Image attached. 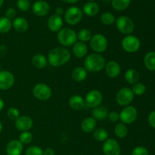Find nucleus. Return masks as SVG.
<instances>
[{
  "label": "nucleus",
  "mask_w": 155,
  "mask_h": 155,
  "mask_svg": "<svg viewBox=\"0 0 155 155\" xmlns=\"http://www.w3.org/2000/svg\"><path fill=\"white\" fill-rule=\"evenodd\" d=\"M47 59L51 66H63L71 59V52L65 47H55L48 52Z\"/></svg>",
  "instance_id": "1"
},
{
  "label": "nucleus",
  "mask_w": 155,
  "mask_h": 155,
  "mask_svg": "<svg viewBox=\"0 0 155 155\" xmlns=\"http://www.w3.org/2000/svg\"><path fill=\"white\" fill-rule=\"evenodd\" d=\"M105 64L104 58L98 53L89 54L84 60V68L89 72H99L104 69Z\"/></svg>",
  "instance_id": "2"
},
{
  "label": "nucleus",
  "mask_w": 155,
  "mask_h": 155,
  "mask_svg": "<svg viewBox=\"0 0 155 155\" xmlns=\"http://www.w3.org/2000/svg\"><path fill=\"white\" fill-rule=\"evenodd\" d=\"M57 39L59 43L64 47L74 45L77 41V33L71 28H62L58 32Z\"/></svg>",
  "instance_id": "3"
},
{
  "label": "nucleus",
  "mask_w": 155,
  "mask_h": 155,
  "mask_svg": "<svg viewBox=\"0 0 155 155\" xmlns=\"http://www.w3.org/2000/svg\"><path fill=\"white\" fill-rule=\"evenodd\" d=\"M90 46L95 53H102L107 48L108 42L104 35L97 33L92 36L90 39Z\"/></svg>",
  "instance_id": "4"
},
{
  "label": "nucleus",
  "mask_w": 155,
  "mask_h": 155,
  "mask_svg": "<svg viewBox=\"0 0 155 155\" xmlns=\"http://www.w3.org/2000/svg\"><path fill=\"white\" fill-rule=\"evenodd\" d=\"M116 27L118 31L125 35H130L135 28L133 20L127 16H120L116 20Z\"/></svg>",
  "instance_id": "5"
},
{
  "label": "nucleus",
  "mask_w": 155,
  "mask_h": 155,
  "mask_svg": "<svg viewBox=\"0 0 155 155\" xmlns=\"http://www.w3.org/2000/svg\"><path fill=\"white\" fill-rule=\"evenodd\" d=\"M33 95L38 100L46 101L51 97L52 91L49 86L44 83H39L33 87Z\"/></svg>",
  "instance_id": "6"
},
{
  "label": "nucleus",
  "mask_w": 155,
  "mask_h": 155,
  "mask_svg": "<svg viewBox=\"0 0 155 155\" xmlns=\"http://www.w3.org/2000/svg\"><path fill=\"white\" fill-rule=\"evenodd\" d=\"M134 98V94L130 88H121L116 95V101L119 105L127 107L131 104Z\"/></svg>",
  "instance_id": "7"
},
{
  "label": "nucleus",
  "mask_w": 155,
  "mask_h": 155,
  "mask_svg": "<svg viewBox=\"0 0 155 155\" xmlns=\"http://www.w3.org/2000/svg\"><path fill=\"white\" fill-rule=\"evenodd\" d=\"M123 49L128 53H134L139 49L141 45L140 40L136 36L127 35L121 42Z\"/></svg>",
  "instance_id": "8"
},
{
  "label": "nucleus",
  "mask_w": 155,
  "mask_h": 155,
  "mask_svg": "<svg viewBox=\"0 0 155 155\" xmlns=\"http://www.w3.org/2000/svg\"><path fill=\"white\" fill-rule=\"evenodd\" d=\"M83 18V11L78 7L73 6L66 10L64 13L65 21L70 25H76Z\"/></svg>",
  "instance_id": "9"
},
{
  "label": "nucleus",
  "mask_w": 155,
  "mask_h": 155,
  "mask_svg": "<svg viewBox=\"0 0 155 155\" xmlns=\"http://www.w3.org/2000/svg\"><path fill=\"white\" fill-rule=\"evenodd\" d=\"M84 100L86 107H90V108H95V107L101 105L103 100V95L100 91L97 90V89H92L86 94Z\"/></svg>",
  "instance_id": "10"
},
{
  "label": "nucleus",
  "mask_w": 155,
  "mask_h": 155,
  "mask_svg": "<svg viewBox=\"0 0 155 155\" xmlns=\"http://www.w3.org/2000/svg\"><path fill=\"white\" fill-rule=\"evenodd\" d=\"M138 111L133 106L129 105L124 107L120 113V120L124 124H130L136 120Z\"/></svg>",
  "instance_id": "11"
},
{
  "label": "nucleus",
  "mask_w": 155,
  "mask_h": 155,
  "mask_svg": "<svg viewBox=\"0 0 155 155\" xmlns=\"http://www.w3.org/2000/svg\"><path fill=\"white\" fill-rule=\"evenodd\" d=\"M102 151L104 155H120L121 152L119 143L114 139H107L104 142Z\"/></svg>",
  "instance_id": "12"
},
{
  "label": "nucleus",
  "mask_w": 155,
  "mask_h": 155,
  "mask_svg": "<svg viewBox=\"0 0 155 155\" xmlns=\"http://www.w3.org/2000/svg\"><path fill=\"white\" fill-rule=\"evenodd\" d=\"M15 82L13 74L8 71H0V90H8L14 86Z\"/></svg>",
  "instance_id": "13"
},
{
  "label": "nucleus",
  "mask_w": 155,
  "mask_h": 155,
  "mask_svg": "<svg viewBox=\"0 0 155 155\" xmlns=\"http://www.w3.org/2000/svg\"><path fill=\"white\" fill-rule=\"evenodd\" d=\"M15 127L21 132L29 131L33 125V121L29 116H21L15 120Z\"/></svg>",
  "instance_id": "14"
},
{
  "label": "nucleus",
  "mask_w": 155,
  "mask_h": 155,
  "mask_svg": "<svg viewBox=\"0 0 155 155\" xmlns=\"http://www.w3.org/2000/svg\"><path fill=\"white\" fill-rule=\"evenodd\" d=\"M33 12L39 17H44L48 14L50 11L49 5L43 0H38L35 2L32 7Z\"/></svg>",
  "instance_id": "15"
},
{
  "label": "nucleus",
  "mask_w": 155,
  "mask_h": 155,
  "mask_svg": "<svg viewBox=\"0 0 155 155\" xmlns=\"http://www.w3.org/2000/svg\"><path fill=\"white\" fill-rule=\"evenodd\" d=\"M104 70H105V73L107 77L111 79L117 78L120 75L121 71L120 65L115 61H110L106 63Z\"/></svg>",
  "instance_id": "16"
},
{
  "label": "nucleus",
  "mask_w": 155,
  "mask_h": 155,
  "mask_svg": "<svg viewBox=\"0 0 155 155\" xmlns=\"http://www.w3.org/2000/svg\"><path fill=\"white\" fill-rule=\"evenodd\" d=\"M23 149V144L16 139L10 141L6 145V153L8 155H21Z\"/></svg>",
  "instance_id": "17"
},
{
  "label": "nucleus",
  "mask_w": 155,
  "mask_h": 155,
  "mask_svg": "<svg viewBox=\"0 0 155 155\" xmlns=\"http://www.w3.org/2000/svg\"><path fill=\"white\" fill-rule=\"evenodd\" d=\"M47 25L48 29L51 32H58L62 29L63 20L61 17L58 15H53L50 17L47 21Z\"/></svg>",
  "instance_id": "18"
},
{
  "label": "nucleus",
  "mask_w": 155,
  "mask_h": 155,
  "mask_svg": "<svg viewBox=\"0 0 155 155\" xmlns=\"http://www.w3.org/2000/svg\"><path fill=\"white\" fill-rule=\"evenodd\" d=\"M69 106L74 110H80L86 106L85 100L81 95H74L69 98L68 101Z\"/></svg>",
  "instance_id": "19"
},
{
  "label": "nucleus",
  "mask_w": 155,
  "mask_h": 155,
  "mask_svg": "<svg viewBox=\"0 0 155 155\" xmlns=\"http://www.w3.org/2000/svg\"><path fill=\"white\" fill-rule=\"evenodd\" d=\"M108 110L105 106L99 105L98 107L92 108V117L95 119L96 120L102 121L104 120L107 118V115H108Z\"/></svg>",
  "instance_id": "20"
},
{
  "label": "nucleus",
  "mask_w": 155,
  "mask_h": 155,
  "mask_svg": "<svg viewBox=\"0 0 155 155\" xmlns=\"http://www.w3.org/2000/svg\"><path fill=\"white\" fill-rule=\"evenodd\" d=\"M12 27H14L17 32L19 33H24L27 31L29 28L28 21L25 18L22 17H18L15 18V20L12 22Z\"/></svg>",
  "instance_id": "21"
},
{
  "label": "nucleus",
  "mask_w": 155,
  "mask_h": 155,
  "mask_svg": "<svg viewBox=\"0 0 155 155\" xmlns=\"http://www.w3.org/2000/svg\"><path fill=\"white\" fill-rule=\"evenodd\" d=\"M88 53V47L85 42H77L73 46V54L78 58L85 57Z\"/></svg>",
  "instance_id": "22"
},
{
  "label": "nucleus",
  "mask_w": 155,
  "mask_h": 155,
  "mask_svg": "<svg viewBox=\"0 0 155 155\" xmlns=\"http://www.w3.org/2000/svg\"><path fill=\"white\" fill-rule=\"evenodd\" d=\"M97 126L96 120L93 117H87L83 120L81 123V130L84 133H89L95 130Z\"/></svg>",
  "instance_id": "23"
},
{
  "label": "nucleus",
  "mask_w": 155,
  "mask_h": 155,
  "mask_svg": "<svg viewBox=\"0 0 155 155\" xmlns=\"http://www.w3.org/2000/svg\"><path fill=\"white\" fill-rule=\"evenodd\" d=\"M71 77L76 82H82L87 77V71L83 67H77L71 73Z\"/></svg>",
  "instance_id": "24"
},
{
  "label": "nucleus",
  "mask_w": 155,
  "mask_h": 155,
  "mask_svg": "<svg viewBox=\"0 0 155 155\" xmlns=\"http://www.w3.org/2000/svg\"><path fill=\"white\" fill-rule=\"evenodd\" d=\"M32 64L35 68L38 69H42L48 64V59L44 54H36L32 58Z\"/></svg>",
  "instance_id": "25"
},
{
  "label": "nucleus",
  "mask_w": 155,
  "mask_h": 155,
  "mask_svg": "<svg viewBox=\"0 0 155 155\" xmlns=\"http://www.w3.org/2000/svg\"><path fill=\"white\" fill-rule=\"evenodd\" d=\"M124 78L129 84L134 85L139 83V74L136 70L131 68L126 71L125 74H124Z\"/></svg>",
  "instance_id": "26"
},
{
  "label": "nucleus",
  "mask_w": 155,
  "mask_h": 155,
  "mask_svg": "<svg viewBox=\"0 0 155 155\" xmlns=\"http://www.w3.org/2000/svg\"><path fill=\"white\" fill-rule=\"evenodd\" d=\"M99 12V6L97 3L90 2H88L83 6V12L86 14L87 16L93 17L96 15Z\"/></svg>",
  "instance_id": "27"
},
{
  "label": "nucleus",
  "mask_w": 155,
  "mask_h": 155,
  "mask_svg": "<svg viewBox=\"0 0 155 155\" xmlns=\"http://www.w3.org/2000/svg\"><path fill=\"white\" fill-rule=\"evenodd\" d=\"M145 68L151 71H155V51H149L144 58Z\"/></svg>",
  "instance_id": "28"
},
{
  "label": "nucleus",
  "mask_w": 155,
  "mask_h": 155,
  "mask_svg": "<svg viewBox=\"0 0 155 155\" xmlns=\"http://www.w3.org/2000/svg\"><path fill=\"white\" fill-rule=\"evenodd\" d=\"M108 133L104 128L95 129L93 131V137L98 142H105L108 139Z\"/></svg>",
  "instance_id": "29"
},
{
  "label": "nucleus",
  "mask_w": 155,
  "mask_h": 155,
  "mask_svg": "<svg viewBox=\"0 0 155 155\" xmlns=\"http://www.w3.org/2000/svg\"><path fill=\"white\" fill-rule=\"evenodd\" d=\"M12 22L5 17H0V33H6L11 30Z\"/></svg>",
  "instance_id": "30"
},
{
  "label": "nucleus",
  "mask_w": 155,
  "mask_h": 155,
  "mask_svg": "<svg viewBox=\"0 0 155 155\" xmlns=\"http://www.w3.org/2000/svg\"><path fill=\"white\" fill-rule=\"evenodd\" d=\"M128 128L124 124H117L114 127V133L117 137L120 139H124L128 134Z\"/></svg>",
  "instance_id": "31"
},
{
  "label": "nucleus",
  "mask_w": 155,
  "mask_h": 155,
  "mask_svg": "<svg viewBox=\"0 0 155 155\" xmlns=\"http://www.w3.org/2000/svg\"><path fill=\"white\" fill-rule=\"evenodd\" d=\"M130 0H112L111 5L115 10L124 11L129 7Z\"/></svg>",
  "instance_id": "32"
},
{
  "label": "nucleus",
  "mask_w": 155,
  "mask_h": 155,
  "mask_svg": "<svg viewBox=\"0 0 155 155\" xmlns=\"http://www.w3.org/2000/svg\"><path fill=\"white\" fill-rule=\"evenodd\" d=\"M77 39H79L80 42H86L88 41H90L92 35L90 30H88V29H82V30H80L78 32V33L77 34Z\"/></svg>",
  "instance_id": "33"
},
{
  "label": "nucleus",
  "mask_w": 155,
  "mask_h": 155,
  "mask_svg": "<svg viewBox=\"0 0 155 155\" xmlns=\"http://www.w3.org/2000/svg\"><path fill=\"white\" fill-rule=\"evenodd\" d=\"M100 20H101V23L107 26L111 25V24H113L116 21L114 15L113 14L110 13V12H104V13H103L101 15Z\"/></svg>",
  "instance_id": "34"
},
{
  "label": "nucleus",
  "mask_w": 155,
  "mask_h": 155,
  "mask_svg": "<svg viewBox=\"0 0 155 155\" xmlns=\"http://www.w3.org/2000/svg\"><path fill=\"white\" fill-rule=\"evenodd\" d=\"M33 140V134L30 132H21L19 136V141L23 145H28Z\"/></svg>",
  "instance_id": "35"
},
{
  "label": "nucleus",
  "mask_w": 155,
  "mask_h": 155,
  "mask_svg": "<svg viewBox=\"0 0 155 155\" xmlns=\"http://www.w3.org/2000/svg\"><path fill=\"white\" fill-rule=\"evenodd\" d=\"M131 89L133 91L134 95L140 96V95H142L145 92V91H146V86L142 83H137L133 85V89Z\"/></svg>",
  "instance_id": "36"
},
{
  "label": "nucleus",
  "mask_w": 155,
  "mask_h": 155,
  "mask_svg": "<svg viewBox=\"0 0 155 155\" xmlns=\"http://www.w3.org/2000/svg\"><path fill=\"white\" fill-rule=\"evenodd\" d=\"M7 116L11 120H16L20 117V111L16 107H12L7 110Z\"/></svg>",
  "instance_id": "37"
},
{
  "label": "nucleus",
  "mask_w": 155,
  "mask_h": 155,
  "mask_svg": "<svg viewBox=\"0 0 155 155\" xmlns=\"http://www.w3.org/2000/svg\"><path fill=\"white\" fill-rule=\"evenodd\" d=\"M26 155H43V150L38 146H30L26 151Z\"/></svg>",
  "instance_id": "38"
},
{
  "label": "nucleus",
  "mask_w": 155,
  "mask_h": 155,
  "mask_svg": "<svg viewBox=\"0 0 155 155\" xmlns=\"http://www.w3.org/2000/svg\"><path fill=\"white\" fill-rule=\"evenodd\" d=\"M30 5V3L29 0H18L17 6L19 8V10L22 12H27L29 9Z\"/></svg>",
  "instance_id": "39"
},
{
  "label": "nucleus",
  "mask_w": 155,
  "mask_h": 155,
  "mask_svg": "<svg viewBox=\"0 0 155 155\" xmlns=\"http://www.w3.org/2000/svg\"><path fill=\"white\" fill-rule=\"evenodd\" d=\"M131 155H149V153L145 147L138 146L133 150Z\"/></svg>",
  "instance_id": "40"
},
{
  "label": "nucleus",
  "mask_w": 155,
  "mask_h": 155,
  "mask_svg": "<svg viewBox=\"0 0 155 155\" xmlns=\"http://www.w3.org/2000/svg\"><path fill=\"white\" fill-rule=\"evenodd\" d=\"M107 118H108L109 121L111 123H116L120 120V113L117 111H111L108 113L107 115Z\"/></svg>",
  "instance_id": "41"
},
{
  "label": "nucleus",
  "mask_w": 155,
  "mask_h": 155,
  "mask_svg": "<svg viewBox=\"0 0 155 155\" xmlns=\"http://www.w3.org/2000/svg\"><path fill=\"white\" fill-rule=\"evenodd\" d=\"M16 16V10L13 8H9L6 10L5 12V18H8V19H12Z\"/></svg>",
  "instance_id": "42"
},
{
  "label": "nucleus",
  "mask_w": 155,
  "mask_h": 155,
  "mask_svg": "<svg viewBox=\"0 0 155 155\" xmlns=\"http://www.w3.org/2000/svg\"><path fill=\"white\" fill-rule=\"evenodd\" d=\"M148 120V124H149V125L151 126L152 128L155 129V110L154 111L151 112V113L149 114Z\"/></svg>",
  "instance_id": "43"
},
{
  "label": "nucleus",
  "mask_w": 155,
  "mask_h": 155,
  "mask_svg": "<svg viewBox=\"0 0 155 155\" xmlns=\"http://www.w3.org/2000/svg\"><path fill=\"white\" fill-rule=\"evenodd\" d=\"M43 155H54V151L52 148H48L43 151Z\"/></svg>",
  "instance_id": "44"
},
{
  "label": "nucleus",
  "mask_w": 155,
  "mask_h": 155,
  "mask_svg": "<svg viewBox=\"0 0 155 155\" xmlns=\"http://www.w3.org/2000/svg\"><path fill=\"white\" fill-rule=\"evenodd\" d=\"M55 12H56V15H59V16H61V15H63L64 12V9L62 8L59 7V8H57L55 10Z\"/></svg>",
  "instance_id": "45"
},
{
  "label": "nucleus",
  "mask_w": 155,
  "mask_h": 155,
  "mask_svg": "<svg viewBox=\"0 0 155 155\" xmlns=\"http://www.w3.org/2000/svg\"><path fill=\"white\" fill-rule=\"evenodd\" d=\"M62 1L64 2H66V3L74 4V3H76V2H79L80 0H62Z\"/></svg>",
  "instance_id": "46"
},
{
  "label": "nucleus",
  "mask_w": 155,
  "mask_h": 155,
  "mask_svg": "<svg viewBox=\"0 0 155 155\" xmlns=\"http://www.w3.org/2000/svg\"><path fill=\"white\" fill-rule=\"evenodd\" d=\"M4 107H5L4 101H3V100L1 98H0V112H1L2 110H3V108H4Z\"/></svg>",
  "instance_id": "47"
},
{
  "label": "nucleus",
  "mask_w": 155,
  "mask_h": 155,
  "mask_svg": "<svg viewBox=\"0 0 155 155\" xmlns=\"http://www.w3.org/2000/svg\"><path fill=\"white\" fill-rule=\"evenodd\" d=\"M2 128H3V125H2V123L0 121V133L2 132Z\"/></svg>",
  "instance_id": "48"
},
{
  "label": "nucleus",
  "mask_w": 155,
  "mask_h": 155,
  "mask_svg": "<svg viewBox=\"0 0 155 155\" xmlns=\"http://www.w3.org/2000/svg\"><path fill=\"white\" fill-rule=\"evenodd\" d=\"M3 2H4V0H0V7L3 5Z\"/></svg>",
  "instance_id": "49"
},
{
  "label": "nucleus",
  "mask_w": 155,
  "mask_h": 155,
  "mask_svg": "<svg viewBox=\"0 0 155 155\" xmlns=\"http://www.w3.org/2000/svg\"><path fill=\"white\" fill-rule=\"evenodd\" d=\"M1 68H2V66H1V64H0V71H1Z\"/></svg>",
  "instance_id": "50"
},
{
  "label": "nucleus",
  "mask_w": 155,
  "mask_h": 155,
  "mask_svg": "<svg viewBox=\"0 0 155 155\" xmlns=\"http://www.w3.org/2000/svg\"><path fill=\"white\" fill-rule=\"evenodd\" d=\"M104 1H105V2H108V1H110V0H104Z\"/></svg>",
  "instance_id": "51"
},
{
  "label": "nucleus",
  "mask_w": 155,
  "mask_h": 155,
  "mask_svg": "<svg viewBox=\"0 0 155 155\" xmlns=\"http://www.w3.org/2000/svg\"><path fill=\"white\" fill-rule=\"evenodd\" d=\"M89 1H94V0H89Z\"/></svg>",
  "instance_id": "52"
}]
</instances>
